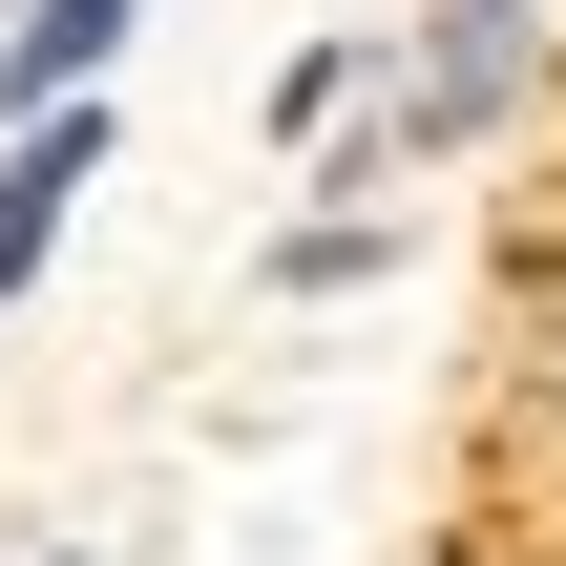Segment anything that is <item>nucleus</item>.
<instances>
[{
	"instance_id": "4",
	"label": "nucleus",
	"mask_w": 566,
	"mask_h": 566,
	"mask_svg": "<svg viewBox=\"0 0 566 566\" xmlns=\"http://www.w3.org/2000/svg\"><path fill=\"white\" fill-rule=\"evenodd\" d=\"M525 336H546V399H566V294H546V315H525Z\"/></svg>"
},
{
	"instance_id": "2",
	"label": "nucleus",
	"mask_w": 566,
	"mask_h": 566,
	"mask_svg": "<svg viewBox=\"0 0 566 566\" xmlns=\"http://www.w3.org/2000/svg\"><path fill=\"white\" fill-rule=\"evenodd\" d=\"M378 105H399V84H378V42H294V63H273V147H357Z\"/></svg>"
},
{
	"instance_id": "3",
	"label": "nucleus",
	"mask_w": 566,
	"mask_h": 566,
	"mask_svg": "<svg viewBox=\"0 0 566 566\" xmlns=\"http://www.w3.org/2000/svg\"><path fill=\"white\" fill-rule=\"evenodd\" d=\"M357 273H378V210H315V231L273 252V294H357Z\"/></svg>"
},
{
	"instance_id": "5",
	"label": "nucleus",
	"mask_w": 566,
	"mask_h": 566,
	"mask_svg": "<svg viewBox=\"0 0 566 566\" xmlns=\"http://www.w3.org/2000/svg\"><path fill=\"white\" fill-rule=\"evenodd\" d=\"M63 566H84V546H63Z\"/></svg>"
},
{
	"instance_id": "1",
	"label": "nucleus",
	"mask_w": 566,
	"mask_h": 566,
	"mask_svg": "<svg viewBox=\"0 0 566 566\" xmlns=\"http://www.w3.org/2000/svg\"><path fill=\"white\" fill-rule=\"evenodd\" d=\"M105 189V105H63V126H21L0 147V315L42 294V252H63V210Z\"/></svg>"
}]
</instances>
